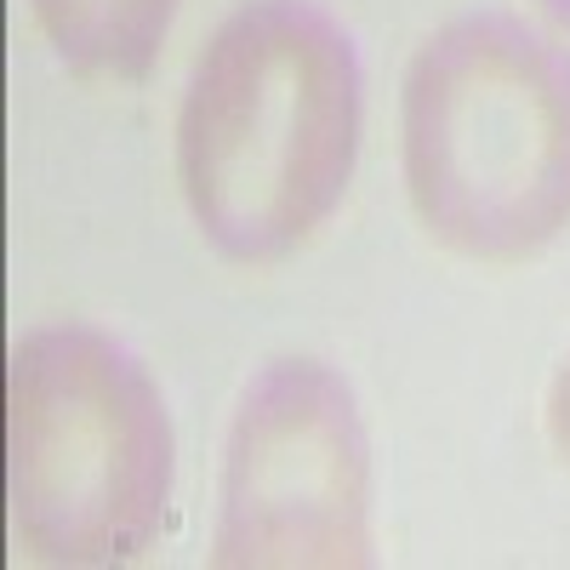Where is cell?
I'll return each instance as SVG.
<instances>
[{"instance_id":"cell-1","label":"cell","mask_w":570,"mask_h":570,"mask_svg":"<svg viewBox=\"0 0 570 570\" xmlns=\"http://www.w3.org/2000/svg\"><path fill=\"white\" fill-rule=\"evenodd\" d=\"M360 155V63L308 0H246L200 52L177 115L188 217L228 263L297 252Z\"/></svg>"},{"instance_id":"cell-2","label":"cell","mask_w":570,"mask_h":570,"mask_svg":"<svg viewBox=\"0 0 570 570\" xmlns=\"http://www.w3.org/2000/svg\"><path fill=\"white\" fill-rule=\"evenodd\" d=\"M422 228L473 263H519L570 223V52L513 12H462L400 91Z\"/></svg>"},{"instance_id":"cell-3","label":"cell","mask_w":570,"mask_h":570,"mask_svg":"<svg viewBox=\"0 0 570 570\" xmlns=\"http://www.w3.org/2000/svg\"><path fill=\"white\" fill-rule=\"evenodd\" d=\"M171 497L166 405L120 343L40 325L7 365V531L18 559L58 570L126 564Z\"/></svg>"},{"instance_id":"cell-4","label":"cell","mask_w":570,"mask_h":570,"mask_svg":"<svg viewBox=\"0 0 570 570\" xmlns=\"http://www.w3.org/2000/svg\"><path fill=\"white\" fill-rule=\"evenodd\" d=\"M228 570H354L371 559V451L354 394L320 360H279L240 394L223 445Z\"/></svg>"},{"instance_id":"cell-5","label":"cell","mask_w":570,"mask_h":570,"mask_svg":"<svg viewBox=\"0 0 570 570\" xmlns=\"http://www.w3.org/2000/svg\"><path fill=\"white\" fill-rule=\"evenodd\" d=\"M177 0H35L58 58L91 80H137L155 63Z\"/></svg>"},{"instance_id":"cell-6","label":"cell","mask_w":570,"mask_h":570,"mask_svg":"<svg viewBox=\"0 0 570 570\" xmlns=\"http://www.w3.org/2000/svg\"><path fill=\"white\" fill-rule=\"evenodd\" d=\"M548 440H553V451L570 462V360L559 365L553 389H548Z\"/></svg>"},{"instance_id":"cell-7","label":"cell","mask_w":570,"mask_h":570,"mask_svg":"<svg viewBox=\"0 0 570 570\" xmlns=\"http://www.w3.org/2000/svg\"><path fill=\"white\" fill-rule=\"evenodd\" d=\"M542 7H548V12L559 18V23H570V0H542Z\"/></svg>"}]
</instances>
